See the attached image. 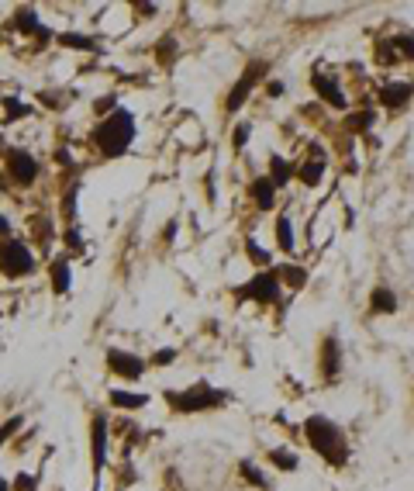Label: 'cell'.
I'll return each mask as SVG.
<instances>
[{"instance_id": "cell-1", "label": "cell", "mask_w": 414, "mask_h": 491, "mask_svg": "<svg viewBox=\"0 0 414 491\" xmlns=\"http://www.w3.org/2000/svg\"><path fill=\"white\" fill-rule=\"evenodd\" d=\"M304 436H308V443L332 467H342L345 460H349V443H345V433L338 429L332 419H325V415H310L308 422H304Z\"/></svg>"}, {"instance_id": "cell-2", "label": "cell", "mask_w": 414, "mask_h": 491, "mask_svg": "<svg viewBox=\"0 0 414 491\" xmlns=\"http://www.w3.org/2000/svg\"><path fill=\"white\" fill-rule=\"evenodd\" d=\"M131 139H135V118H131V111H125V107H118L111 118H103L101 125L94 129V146L107 159H118L131 146Z\"/></svg>"}, {"instance_id": "cell-3", "label": "cell", "mask_w": 414, "mask_h": 491, "mask_svg": "<svg viewBox=\"0 0 414 491\" xmlns=\"http://www.w3.org/2000/svg\"><path fill=\"white\" fill-rule=\"evenodd\" d=\"M166 401L173 412H204V409H221L225 405V391H214L207 381L194 384L186 391H166Z\"/></svg>"}, {"instance_id": "cell-4", "label": "cell", "mask_w": 414, "mask_h": 491, "mask_svg": "<svg viewBox=\"0 0 414 491\" xmlns=\"http://www.w3.org/2000/svg\"><path fill=\"white\" fill-rule=\"evenodd\" d=\"M0 270L7 277H28L35 274V257L21 239H4L0 242Z\"/></svg>"}, {"instance_id": "cell-5", "label": "cell", "mask_w": 414, "mask_h": 491, "mask_svg": "<svg viewBox=\"0 0 414 491\" xmlns=\"http://www.w3.org/2000/svg\"><path fill=\"white\" fill-rule=\"evenodd\" d=\"M238 294H242V298H256L262 305H273V301L280 298V281H276V274H256Z\"/></svg>"}, {"instance_id": "cell-6", "label": "cell", "mask_w": 414, "mask_h": 491, "mask_svg": "<svg viewBox=\"0 0 414 491\" xmlns=\"http://www.w3.org/2000/svg\"><path fill=\"white\" fill-rule=\"evenodd\" d=\"M107 367L118 374V377H142L145 374V360L142 357H135V353H125V350H107Z\"/></svg>"}, {"instance_id": "cell-7", "label": "cell", "mask_w": 414, "mask_h": 491, "mask_svg": "<svg viewBox=\"0 0 414 491\" xmlns=\"http://www.w3.org/2000/svg\"><path fill=\"white\" fill-rule=\"evenodd\" d=\"M7 166H11V177L18 183H25V187L35 183V177H38V163H35L25 149H11V153H7Z\"/></svg>"}, {"instance_id": "cell-8", "label": "cell", "mask_w": 414, "mask_h": 491, "mask_svg": "<svg viewBox=\"0 0 414 491\" xmlns=\"http://www.w3.org/2000/svg\"><path fill=\"white\" fill-rule=\"evenodd\" d=\"M259 70H266V63H252V66L242 73V80L235 83L232 94H228V101H225V107H228V111H238V107L245 104V97H249V94H252V87H256Z\"/></svg>"}, {"instance_id": "cell-9", "label": "cell", "mask_w": 414, "mask_h": 491, "mask_svg": "<svg viewBox=\"0 0 414 491\" xmlns=\"http://www.w3.org/2000/svg\"><path fill=\"white\" fill-rule=\"evenodd\" d=\"M90 453H94V470L101 474V467L107 464V419L94 415L90 422Z\"/></svg>"}, {"instance_id": "cell-10", "label": "cell", "mask_w": 414, "mask_h": 491, "mask_svg": "<svg viewBox=\"0 0 414 491\" xmlns=\"http://www.w3.org/2000/svg\"><path fill=\"white\" fill-rule=\"evenodd\" d=\"M338 370H342V350H338V339L325 336V342H321V374H325V381H335Z\"/></svg>"}, {"instance_id": "cell-11", "label": "cell", "mask_w": 414, "mask_h": 491, "mask_svg": "<svg viewBox=\"0 0 414 491\" xmlns=\"http://www.w3.org/2000/svg\"><path fill=\"white\" fill-rule=\"evenodd\" d=\"M310 83H314V90H318L325 101L332 104V107H345V94L338 90L335 77H328V73H314V77H310Z\"/></svg>"}, {"instance_id": "cell-12", "label": "cell", "mask_w": 414, "mask_h": 491, "mask_svg": "<svg viewBox=\"0 0 414 491\" xmlns=\"http://www.w3.org/2000/svg\"><path fill=\"white\" fill-rule=\"evenodd\" d=\"M414 94V87L408 83V80H393V83H387L384 90H380V101L387 104V107H401V104H408Z\"/></svg>"}, {"instance_id": "cell-13", "label": "cell", "mask_w": 414, "mask_h": 491, "mask_svg": "<svg viewBox=\"0 0 414 491\" xmlns=\"http://www.w3.org/2000/svg\"><path fill=\"white\" fill-rule=\"evenodd\" d=\"M369 311L373 315H393L397 311V294L390 287H373L369 294Z\"/></svg>"}, {"instance_id": "cell-14", "label": "cell", "mask_w": 414, "mask_h": 491, "mask_svg": "<svg viewBox=\"0 0 414 491\" xmlns=\"http://www.w3.org/2000/svg\"><path fill=\"white\" fill-rule=\"evenodd\" d=\"M14 28H18V31H31V35H38V38H52V31L35 18L31 7H21V11L14 14Z\"/></svg>"}, {"instance_id": "cell-15", "label": "cell", "mask_w": 414, "mask_h": 491, "mask_svg": "<svg viewBox=\"0 0 414 491\" xmlns=\"http://www.w3.org/2000/svg\"><path fill=\"white\" fill-rule=\"evenodd\" d=\"M107 398H111L114 409H128V412L142 409V405H149V394H135V391H121V388H114Z\"/></svg>"}, {"instance_id": "cell-16", "label": "cell", "mask_w": 414, "mask_h": 491, "mask_svg": "<svg viewBox=\"0 0 414 491\" xmlns=\"http://www.w3.org/2000/svg\"><path fill=\"white\" fill-rule=\"evenodd\" d=\"M73 284V270H69V259H55L52 263V291L55 294H66Z\"/></svg>"}, {"instance_id": "cell-17", "label": "cell", "mask_w": 414, "mask_h": 491, "mask_svg": "<svg viewBox=\"0 0 414 491\" xmlns=\"http://www.w3.org/2000/svg\"><path fill=\"white\" fill-rule=\"evenodd\" d=\"M273 180L269 177H259L256 183H252V201H256L259 207H273Z\"/></svg>"}, {"instance_id": "cell-18", "label": "cell", "mask_w": 414, "mask_h": 491, "mask_svg": "<svg viewBox=\"0 0 414 491\" xmlns=\"http://www.w3.org/2000/svg\"><path fill=\"white\" fill-rule=\"evenodd\" d=\"M269 180H273V187L290 183V166L284 163V156H269Z\"/></svg>"}, {"instance_id": "cell-19", "label": "cell", "mask_w": 414, "mask_h": 491, "mask_svg": "<svg viewBox=\"0 0 414 491\" xmlns=\"http://www.w3.org/2000/svg\"><path fill=\"white\" fill-rule=\"evenodd\" d=\"M238 474H242L245 481H252L256 488H262V491L269 488V477H266V474H262V470H259L252 460H242V464H238Z\"/></svg>"}, {"instance_id": "cell-20", "label": "cell", "mask_w": 414, "mask_h": 491, "mask_svg": "<svg viewBox=\"0 0 414 491\" xmlns=\"http://www.w3.org/2000/svg\"><path fill=\"white\" fill-rule=\"evenodd\" d=\"M276 242H280V249H284V253L293 249V225H290V218H286V215L276 218Z\"/></svg>"}, {"instance_id": "cell-21", "label": "cell", "mask_w": 414, "mask_h": 491, "mask_svg": "<svg viewBox=\"0 0 414 491\" xmlns=\"http://www.w3.org/2000/svg\"><path fill=\"white\" fill-rule=\"evenodd\" d=\"M321 173H325V163H321V159H310V163H304V166H301V183H308V187H318Z\"/></svg>"}, {"instance_id": "cell-22", "label": "cell", "mask_w": 414, "mask_h": 491, "mask_svg": "<svg viewBox=\"0 0 414 491\" xmlns=\"http://www.w3.org/2000/svg\"><path fill=\"white\" fill-rule=\"evenodd\" d=\"M59 42H62V45H69V49H83V52H94V49H97V42H94V38L77 35V31H66V35H59Z\"/></svg>"}, {"instance_id": "cell-23", "label": "cell", "mask_w": 414, "mask_h": 491, "mask_svg": "<svg viewBox=\"0 0 414 491\" xmlns=\"http://www.w3.org/2000/svg\"><path fill=\"white\" fill-rule=\"evenodd\" d=\"M269 460L280 467V470H297V467H301L297 453H293V450H284V446H280V450H273V453H269Z\"/></svg>"}, {"instance_id": "cell-24", "label": "cell", "mask_w": 414, "mask_h": 491, "mask_svg": "<svg viewBox=\"0 0 414 491\" xmlns=\"http://www.w3.org/2000/svg\"><path fill=\"white\" fill-rule=\"evenodd\" d=\"M345 129H352V131L373 129V111H359V114H349V118H345Z\"/></svg>"}, {"instance_id": "cell-25", "label": "cell", "mask_w": 414, "mask_h": 491, "mask_svg": "<svg viewBox=\"0 0 414 491\" xmlns=\"http://www.w3.org/2000/svg\"><path fill=\"white\" fill-rule=\"evenodd\" d=\"M390 49L397 52V55H408V59H414V38H411V35H397V38L390 42Z\"/></svg>"}, {"instance_id": "cell-26", "label": "cell", "mask_w": 414, "mask_h": 491, "mask_svg": "<svg viewBox=\"0 0 414 491\" xmlns=\"http://www.w3.org/2000/svg\"><path fill=\"white\" fill-rule=\"evenodd\" d=\"M4 111H7V118H28L31 114V107L28 104H18L14 97H4Z\"/></svg>"}, {"instance_id": "cell-27", "label": "cell", "mask_w": 414, "mask_h": 491, "mask_svg": "<svg viewBox=\"0 0 414 491\" xmlns=\"http://www.w3.org/2000/svg\"><path fill=\"white\" fill-rule=\"evenodd\" d=\"M284 281L290 287H304L308 284V274H304L301 266H284Z\"/></svg>"}, {"instance_id": "cell-28", "label": "cell", "mask_w": 414, "mask_h": 491, "mask_svg": "<svg viewBox=\"0 0 414 491\" xmlns=\"http://www.w3.org/2000/svg\"><path fill=\"white\" fill-rule=\"evenodd\" d=\"M245 249H249V259H252V263H259V266H269V253H266V249H259L256 239H245Z\"/></svg>"}, {"instance_id": "cell-29", "label": "cell", "mask_w": 414, "mask_h": 491, "mask_svg": "<svg viewBox=\"0 0 414 491\" xmlns=\"http://www.w3.org/2000/svg\"><path fill=\"white\" fill-rule=\"evenodd\" d=\"M18 429H21V415H14V419H7V422L0 426V446H4V443H7V440H11V436H14Z\"/></svg>"}, {"instance_id": "cell-30", "label": "cell", "mask_w": 414, "mask_h": 491, "mask_svg": "<svg viewBox=\"0 0 414 491\" xmlns=\"http://www.w3.org/2000/svg\"><path fill=\"white\" fill-rule=\"evenodd\" d=\"M249 125H235V131H232V146L235 149H242V146H245V142H249Z\"/></svg>"}, {"instance_id": "cell-31", "label": "cell", "mask_w": 414, "mask_h": 491, "mask_svg": "<svg viewBox=\"0 0 414 491\" xmlns=\"http://www.w3.org/2000/svg\"><path fill=\"white\" fill-rule=\"evenodd\" d=\"M173 360H177V350H159V353L152 357L155 367H166V363H173Z\"/></svg>"}, {"instance_id": "cell-32", "label": "cell", "mask_w": 414, "mask_h": 491, "mask_svg": "<svg viewBox=\"0 0 414 491\" xmlns=\"http://www.w3.org/2000/svg\"><path fill=\"white\" fill-rule=\"evenodd\" d=\"M14 491H35V477H28V474L14 477Z\"/></svg>"}, {"instance_id": "cell-33", "label": "cell", "mask_w": 414, "mask_h": 491, "mask_svg": "<svg viewBox=\"0 0 414 491\" xmlns=\"http://www.w3.org/2000/svg\"><path fill=\"white\" fill-rule=\"evenodd\" d=\"M66 242L73 246V253H79V249H83V242H79V232H77V229H69V232H66Z\"/></svg>"}, {"instance_id": "cell-34", "label": "cell", "mask_w": 414, "mask_h": 491, "mask_svg": "<svg viewBox=\"0 0 414 491\" xmlns=\"http://www.w3.org/2000/svg\"><path fill=\"white\" fill-rule=\"evenodd\" d=\"M111 107H114V97H101V101H97V111H111ZM114 111H118V107H114Z\"/></svg>"}, {"instance_id": "cell-35", "label": "cell", "mask_w": 414, "mask_h": 491, "mask_svg": "<svg viewBox=\"0 0 414 491\" xmlns=\"http://www.w3.org/2000/svg\"><path fill=\"white\" fill-rule=\"evenodd\" d=\"M280 94H284V83L273 80V83H269V97H280Z\"/></svg>"}, {"instance_id": "cell-36", "label": "cell", "mask_w": 414, "mask_h": 491, "mask_svg": "<svg viewBox=\"0 0 414 491\" xmlns=\"http://www.w3.org/2000/svg\"><path fill=\"white\" fill-rule=\"evenodd\" d=\"M0 235H11V222H7L4 215H0Z\"/></svg>"}, {"instance_id": "cell-37", "label": "cell", "mask_w": 414, "mask_h": 491, "mask_svg": "<svg viewBox=\"0 0 414 491\" xmlns=\"http://www.w3.org/2000/svg\"><path fill=\"white\" fill-rule=\"evenodd\" d=\"M0 491H11V488H7V481H4V477H0Z\"/></svg>"}, {"instance_id": "cell-38", "label": "cell", "mask_w": 414, "mask_h": 491, "mask_svg": "<svg viewBox=\"0 0 414 491\" xmlns=\"http://www.w3.org/2000/svg\"><path fill=\"white\" fill-rule=\"evenodd\" d=\"M94 491H97V488H94Z\"/></svg>"}]
</instances>
